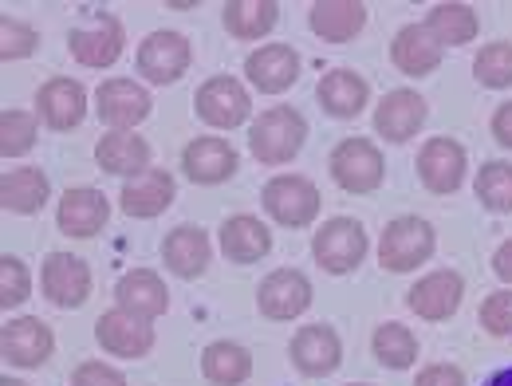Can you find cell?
Returning a JSON list of instances; mask_svg holds the SVG:
<instances>
[{
    "mask_svg": "<svg viewBox=\"0 0 512 386\" xmlns=\"http://www.w3.org/2000/svg\"><path fill=\"white\" fill-rule=\"evenodd\" d=\"M304 138H308V123H304L300 111L272 107V111H264L253 123L249 146H253V154L264 166H284V162H292L300 154Z\"/></svg>",
    "mask_w": 512,
    "mask_h": 386,
    "instance_id": "cell-1",
    "label": "cell"
},
{
    "mask_svg": "<svg viewBox=\"0 0 512 386\" xmlns=\"http://www.w3.org/2000/svg\"><path fill=\"white\" fill-rule=\"evenodd\" d=\"M260 197H264L268 217L280 221V225H288V229H304V225H312L316 213H320V190H316L308 178H300V174H280V178H272Z\"/></svg>",
    "mask_w": 512,
    "mask_h": 386,
    "instance_id": "cell-2",
    "label": "cell"
},
{
    "mask_svg": "<svg viewBox=\"0 0 512 386\" xmlns=\"http://www.w3.org/2000/svg\"><path fill=\"white\" fill-rule=\"evenodd\" d=\"M331 178L347 193H371L383 186V154L367 138H343L331 150Z\"/></svg>",
    "mask_w": 512,
    "mask_h": 386,
    "instance_id": "cell-3",
    "label": "cell"
},
{
    "mask_svg": "<svg viewBox=\"0 0 512 386\" xmlns=\"http://www.w3.org/2000/svg\"><path fill=\"white\" fill-rule=\"evenodd\" d=\"M430 253H434V229L422 217H398V221L386 225L383 245H379L383 268H390V272H410L422 260H430Z\"/></svg>",
    "mask_w": 512,
    "mask_h": 386,
    "instance_id": "cell-4",
    "label": "cell"
},
{
    "mask_svg": "<svg viewBox=\"0 0 512 386\" xmlns=\"http://www.w3.org/2000/svg\"><path fill=\"white\" fill-rule=\"evenodd\" d=\"M71 56L83 67H111L123 56V24L111 12H87L71 32Z\"/></svg>",
    "mask_w": 512,
    "mask_h": 386,
    "instance_id": "cell-5",
    "label": "cell"
},
{
    "mask_svg": "<svg viewBox=\"0 0 512 386\" xmlns=\"http://www.w3.org/2000/svg\"><path fill=\"white\" fill-rule=\"evenodd\" d=\"M249 111H253V99H249V91H245L233 75H213V79H205L201 91H197V115H201L209 127H217V130L241 127V123L249 119Z\"/></svg>",
    "mask_w": 512,
    "mask_h": 386,
    "instance_id": "cell-6",
    "label": "cell"
},
{
    "mask_svg": "<svg viewBox=\"0 0 512 386\" xmlns=\"http://www.w3.org/2000/svg\"><path fill=\"white\" fill-rule=\"evenodd\" d=\"M256 304L268 320H296L300 312H308L312 304V284L304 272L296 268H276L260 280L256 288Z\"/></svg>",
    "mask_w": 512,
    "mask_h": 386,
    "instance_id": "cell-7",
    "label": "cell"
},
{
    "mask_svg": "<svg viewBox=\"0 0 512 386\" xmlns=\"http://www.w3.org/2000/svg\"><path fill=\"white\" fill-rule=\"evenodd\" d=\"M312 253H316V260L327 272H351L359 260L367 257V233L351 217H331L316 233Z\"/></svg>",
    "mask_w": 512,
    "mask_h": 386,
    "instance_id": "cell-8",
    "label": "cell"
},
{
    "mask_svg": "<svg viewBox=\"0 0 512 386\" xmlns=\"http://www.w3.org/2000/svg\"><path fill=\"white\" fill-rule=\"evenodd\" d=\"M190 67V40L182 32H154L138 48V71L150 83H174Z\"/></svg>",
    "mask_w": 512,
    "mask_h": 386,
    "instance_id": "cell-9",
    "label": "cell"
},
{
    "mask_svg": "<svg viewBox=\"0 0 512 386\" xmlns=\"http://www.w3.org/2000/svg\"><path fill=\"white\" fill-rule=\"evenodd\" d=\"M95 107H99V119L107 127L130 130L134 123H142L150 115V95L130 79H107L95 91Z\"/></svg>",
    "mask_w": 512,
    "mask_h": 386,
    "instance_id": "cell-10",
    "label": "cell"
},
{
    "mask_svg": "<svg viewBox=\"0 0 512 386\" xmlns=\"http://www.w3.org/2000/svg\"><path fill=\"white\" fill-rule=\"evenodd\" d=\"M461 296H465V280H461L457 272H430V276H422V280L410 288L406 304H410L422 320H449V316L461 308Z\"/></svg>",
    "mask_w": 512,
    "mask_h": 386,
    "instance_id": "cell-11",
    "label": "cell"
},
{
    "mask_svg": "<svg viewBox=\"0 0 512 386\" xmlns=\"http://www.w3.org/2000/svg\"><path fill=\"white\" fill-rule=\"evenodd\" d=\"M418 174L426 182V190L453 193L465 178V150L453 138H430L418 154Z\"/></svg>",
    "mask_w": 512,
    "mask_h": 386,
    "instance_id": "cell-12",
    "label": "cell"
},
{
    "mask_svg": "<svg viewBox=\"0 0 512 386\" xmlns=\"http://www.w3.org/2000/svg\"><path fill=\"white\" fill-rule=\"evenodd\" d=\"M44 292L56 308H79L91 292V272L87 264L71 253H52L44 260Z\"/></svg>",
    "mask_w": 512,
    "mask_h": 386,
    "instance_id": "cell-13",
    "label": "cell"
},
{
    "mask_svg": "<svg viewBox=\"0 0 512 386\" xmlns=\"http://www.w3.org/2000/svg\"><path fill=\"white\" fill-rule=\"evenodd\" d=\"M95 335H99V343L111 355H123V359H138V355H146L154 347V327L146 320H138V316H130V312H123V308L99 316Z\"/></svg>",
    "mask_w": 512,
    "mask_h": 386,
    "instance_id": "cell-14",
    "label": "cell"
},
{
    "mask_svg": "<svg viewBox=\"0 0 512 386\" xmlns=\"http://www.w3.org/2000/svg\"><path fill=\"white\" fill-rule=\"evenodd\" d=\"M115 300H119L123 312L138 316V320H154V316H162V312L170 308L166 284H162L158 272H150V268H134V272H127V276L115 284Z\"/></svg>",
    "mask_w": 512,
    "mask_h": 386,
    "instance_id": "cell-15",
    "label": "cell"
},
{
    "mask_svg": "<svg viewBox=\"0 0 512 386\" xmlns=\"http://www.w3.org/2000/svg\"><path fill=\"white\" fill-rule=\"evenodd\" d=\"M245 71H249L253 87H260L264 95H280L300 79V56L288 44H264L260 52L249 56Z\"/></svg>",
    "mask_w": 512,
    "mask_h": 386,
    "instance_id": "cell-16",
    "label": "cell"
},
{
    "mask_svg": "<svg viewBox=\"0 0 512 386\" xmlns=\"http://www.w3.org/2000/svg\"><path fill=\"white\" fill-rule=\"evenodd\" d=\"M182 166L193 182L201 186H217L225 178H233L237 170V150L225 142V138H193L182 154Z\"/></svg>",
    "mask_w": 512,
    "mask_h": 386,
    "instance_id": "cell-17",
    "label": "cell"
},
{
    "mask_svg": "<svg viewBox=\"0 0 512 386\" xmlns=\"http://www.w3.org/2000/svg\"><path fill=\"white\" fill-rule=\"evenodd\" d=\"M343 359V347H339V335L323 323L312 327H300L296 339H292V363L304 371V375H331Z\"/></svg>",
    "mask_w": 512,
    "mask_h": 386,
    "instance_id": "cell-18",
    "label": "cell"
},
{
    "mask_svg": "<svg viewBox=\"0 0 512 386\" xmlns=\"http://www.w3.org/2000/svg\"><path fill=\"white\" fill-rule=\"evenodd\" d=\"M390 60L402 75H430L442 64V44L426 32V24H406L390 44Z\"/></svg>",
    "mask_w": 512,
    "mask_h": 386,
    "instance_id": "cell-19",
    "label": "cell"
},
{
    "mask_svg": "<svg viewBox=\"0 0 512 386\" xmlns=\"http://www.w3.org/2000/svg\"><path fill=\"white\" fill-rule=\"evenodd\" d=\"M422 123H426V99L418 91H390L375 111V127L390 142H406L410 134H418Z\"/></svg>",
    "mask_w": 512,
    "mask_h": 386,
    "instance_id": "cell-20",
    "label": "cell"
},
{
    "mask_svg": "<svg viewBox=\"0 0 512 386\" xmlns=\"http://www.w3.org/2000/svg\"><path fill=\"white\" fill-rule=\"evenodd\" d=\"M40 115L48 119V127L52 130H71L83 123V115H87V95H83V87L75 83V79H48L44 87H40Z\"/></svg>",
    "mask_w": 512,
    "mask_h": 386,
    "instance_id": "cell-21",
    "label": "cell"
},
{
    "mask_svg": "<svg viewBox=\"0 0 512 386\" xmlns=\"http://www.w3.org/2000/svg\"><path fill=\"white\" fill-rule=\"evenodd\" d=\"M111 217V205L99 190H67L60 201V229L67 237H95Z\"/></svg>",
    "mask_w": 512,
    "mask_h": 386,
    "instance_id": "cell-22",
    "label": "cell"
},
{
    "mask_svg": "<svg viewBox=\"0 0 512 386\" xmlns=\"http://www.w3.org/2000/svg\"><path fill=\"white\" fill-rule=\"evenodd\" d=\"M52 343H56L52 331L32 316L4 323V359L16 367H40L52 355Z\"/></svg>",
    "mask_w": 512,
    "mask_h": 386,
    "instance_id": "cell-23",
    "label": "cell"
},
{
    "mask_svg": "<svg viewBox=\"0 0 512 386\" xmlns=\"http://www.w3.org/2000/svg\"><path fill=\"white\" fill-rule=\"evenodd\" d=\"M170 201H174V178L154 166L123 186V209L130 217H158L170 209Z\"/></svg>",
    "mask_w": 512,
    "mask_h": 386,
    "instance_id": "cell-24",
    "label": "cell"
},
{
    "mask_svg": "<svg viewBox=\"0 0 512 386\" xmlns=\"http://www.w3.org/2000/svg\"><path fill=\"white\" fill-rule=\"evenodd\" d=\"M363 24H367V4L359 0H316L312 4V32L331 44H347Z\"/></svg>",
    "mask_w": 512,
    "mask_h": 386,
    "instance_id": "cell-25",
    "label": "cell"
},
{
    "mask_svg": "<svg viewBox=\"0 0 512 386\" xmlns=\"http://www.w3.org/2000/svg\"><path fill=\"white\" fill-rule=\"evenodd\" d=\"M316 95H320L323 111H331L335 119H355L367 107V83L347 67L327 71L320 79V87H316Z\"/></svg>",
    "mask_w": 512,
    "mask_h": 386,
    "instance_id": "cell-26",
    "label": "cell"
},
{
    "mask_svg": "<svg viewBox=\"0 0 512 386\" xmlns=\"http://www.w3.org/2000/svg\"><path fill=\"white\" fill-rule=\"evenodd\" d=\"M221 249H225V257L237 260V264H253V260H260L272 249V233L264 229V221L241 213V217H229L221 225Z\"/></svg>",
    "mask_w": 512,
    "mask_h": 386,
    "instance_id": "cell-27",
    "label": "cell"
},
{
    "mask_svg": "<svg viewBox=\"0 0 512 386\" xmlns=\"http://www.w3.org/2000/svg\"><path fill=\"white\" fill-rule=\"evenodd\" d=\"M95 158L111 174H134L138 178L142 170H150V146H146V138H138L130 130L103 134V142L95 146Z\"/></svg>",
    "mask_w": 512,
    "mask_h": 386,
    "instance_id": "cell-28",
    "label": "cell"
},
{
    "mask_svg": "<svg viewBox=\"0 0 512 386\" xmlns=\"http://www.w3.org/2000/svg\"><path fill=\"white\" fill-rule=\"evenodd\" d=\"M201 371H205L209 383L237 386L253 375V355H249L241 343L221 339V343H209V347H205V355H201Z\"/></svg>",
    "mask_w": 512,
    "mask_h": 386,
    "instance_id": "cell-29",
    "label": "cell"
},
{
    "mask_svg": "<svg viewBox=\"0 0 512 386\" xmlns=\"http://www.w3.org/2000/svg\"><path fill=\"white\" fill-rule=\"evenodd\" d=\"M162 253H166V264H170L178 276L190 280V276H201L205 264H209V237H205L201 229H193V225H182V229H174V233L166 237Z\"/></svg>",
    "mask_w": 512,
    "mask_h": 386,
    "instance_id": "cell-30",
    "label": "cell"
},
{
    "mask_svg": "<svg viewBox=\"0 0 512 386\" xmlns=\"http://www.w3.org/2000/svg\"><path fill=\"white\" fill-rule=\"evenodd\" d=\"M0 201L12 213H36L48 201V178L40 170H32V166H16L0 182Z\"/></svg>",
    "mask_w": 512,
    "mask_h": 386,
    "instance_id": "cell-31",
    "label": "cell"
},
{
    "mask_svg": "<svg viewBox=\"0 0 512 386\" xmlns=\"http://www.w3.org/2000/svg\"><path fill=\"white\" fill-rule=\"evenodd\" d=\"M276 16H280L276 0H233V4H225V28L237 40H260L264 32H272Z\"/></svg>",
    "mask_w": 512,
    "mask_h": 386,
    "instance_id": "cell-32",
    "label": "cell"
},
{
    "mask_svg": "<svg viewBox=\"0 0 512 386\" xmlns=\"http://www.w3.org/2000/svg\"><path fill=\"white\" fill-rule=\"evenodd\" d=\"M426 32L438 44H469L477 36V12L469 4H434Z\"/></svg>",
    "mask_w": 512,
    "mask_h": 386,
    "instance_id": "cell-33",
    "label": "cell"
},
{
    "mask_svg": "<svg viewBox=\"0 0 512 386\" xmlns=\"http://www.w3.org/2000/svg\"><path fill=\"white\" fill-rule=\"evenodd\" d=\"M375 355H379V363L390 367V371H406L418 359V339L402 323H383L375 331Z\"/></svg>",
    "mask_w": 512,
    "mask_h": 386,
    "instance_id": "cell-34",
    "label": "cell"
},
{
    "mask_svg": "<svg viewBox=\"0 0 512 386\" xmlns=\"http://www.w3.org/2000/svg\"><path fill=\"white\" fill-rule=\"evenodd\" d=\"M477 197H481L489 209L509 213L512 209V166H505V162H489V166H481V174H477Z\"/></svg>",
    "mask_w": 512,
    "mask_h": 386,
    "instance_id": "cell-35",
    "label": "cell"
},
{
    "mask_svg": "<svg viewBox=\"0 0 512 386\" xmlns=\"http://www.w3.org/2000/svg\"><path fill=\"white\" fill-rule=\"evenodd\" d=\"M32 142H36V123H32V115H24V111H4V115H0V154H4V158L28 154Z\"/></svg>",
    "mask_w": 512,
    "mask_h": 386,
    "instance_id": "cell-36",
    "label": "cell"
},
{
    "mask_svg": "<svg viewBox=\"0 0 512 386\" xmlns=\"http://www.w3.org/2000/svg\"><path fill=\"white\" fill-rule=\"evenodd\" d=\"M473 75L485 87H512V44H489L473 60Z\"/></svg>",
    "mask_w": 512,
    "mask_h": 386,
    "instance_id": "cell-37",
    "label": "cell"
},
{
    "mask_svg": "<svg viewBox=\"0 0 512 386\" xmlns=\"http://www.w3.org/2000/svg\"><path fill=\"white\" fill-rule=\"evenodd\" d=\"M32 48H36V32H32L28 24L4 16V20H0V56H4V64L32 56Z\"/></svg>",
    "mask_w": 512,
    "mask_h": 386,
    "instance_id": "cell-38",
    "label": "cell"
},
{
    "mask_svg": "<svg viewBox=\"0 0 512 386\" xmlns=\"http://www.w3.org/2000/svg\"><path fill=\"white\" fill-rule=\"evenodd\" d=\"M28 300V268L16 257L0 260V304L4 308H16Z\"/></svg>",
    "mask_w": 512,
    "mask_h": 386,
    "instance_id": "cell-39",
    "label": "cell"
},
{
    "mask_svg": "<svg viewBox=\"0 0 512 386\" xmlns=\"http://www.w3.org/2000/svg\"><path fill=\"white\" fill-rule=\"evenodd\" d=\"M481 327L489 335H512V292H493L481 304Z\"/></svg>",
    "mask_w": 512,
    "mask_h": 386,
    "instance_id": "cell-40",
    "label": "cell"
},
{
    "mask_svg": "<svg viewBox=\"0 0 512 386\" xmlns=\"http://www.w3.org/2000/svg\"><path fill=\"white\" fill-rule=\"evenodd\" d=\"M71 386H127V379L107 363H83V367H75Z\"/></svg>",
    "mask_w": 512,
    "mask_h": 386,
    "instance_id": "cell-41",
    "label": "cell"
},
{
    "mask_svg": "<svg viewBox=\"0 0 512 386\" xmlns=\"http://www.w3.org/2000/svg\"><path fill=\"white\" fill-rule=\"evenodd\" d=\"M414 386H465V375L457 371V367H446V363H434V367H426Z\"/></svg>",
    "mask_w": 512,
    "mask_h": 386,
    "instance_id": "cell-42",
    "label": "cell"
},
{
    "mask_svg": "<svg viewBox=\"0 0 512 386\" xmlns=\"http://www.w3.org/2000/svg\"><path fill=\"white\" fill-rule=\"evenodd\" d=\"M493 134L501 146H512V103H505L497 115H493Z\"/></svg>",
    "mask_w": 512,
    "mask_h": 386,
    "instance_id": "cell-43",
    "label": "cell"
},
{
    "mask_svg": "<svg viewBox=\"0 0 512 386\" xmlns=\"http://www.w3.org/2000/svg\"><path fill=\"white\" fill-rule=\"evenodd\" d=\"M493 268H497V276L512 284V241H505L501 249H497V257H493Z\"/></svg>",
    "mask_w": 512,
    "mask_h": 386,
    "instance_id": "cell-44",
    "label": "cell"
},
{
    "mask_svg": "<svg viewBox=\"0 0 512 386\" xmlns=\"http://www.w3.org/2000/svg\"><path fill=\"white\" fill-rule=\"evenodd\" d=\"M485 386H512V367H505V371H497V375H493V379H489Z\"/></svg>",
    "mask_w": 512,
    "mask_h": 386,
    "instance_id": "cell-45",
    "label": "cell"
},
{
    "mask_svg": "<svg viewBox=\"0 0 512 386\" xmlns=\"http://www.w3.org/2000/svg\"><path fill=\"white\" fill-rule=\"evenodd\" d=\"M0 386H28V383H16V379H4Z\"/></svg>",
    "mask_w": 512,
    "mask_h": 386,
    "instance_id": "cell-46",
    "label": "cell"
},
{
    "mask_svg": "<svg viewBox=\"0 0 512 386\" xmlns=\"http://www.w3.org/2000/svg\"><path fill=\"white\" fill-rule=\"evenodd\" d=\"M359 386H367V383H359Z\"/></svg>",
    "mask_w": 512,
    "mask_h": 386,
    "instance_id": "cell-47",
    "label": "cell"
}]
</instances>
